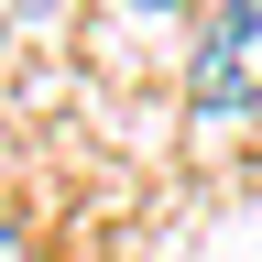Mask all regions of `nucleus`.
Here are the masks:
<instances>
[{
    "label": "nucleus",
    "instance_id": "nucleus-1",
    "mask_svg": "<svg viewBox=\"0 0 262 262\" xmlns=\"http://www.w3.org/2000/svg\"><path fill=\"white\" fill-rule=\"evenodd\" d=\"M186 98H196L208 120L262 110V0H219L208 44H196V66H186Z\"/></svg>",
    "mask_w": 262,
    "mask_h": 262
},
{
    "label": "nucleus",
    "instance_id": "nucleus-2",
    "mask_svg": "<svg viewBox=\"0 0 262 262\" xmlns=\"http://www.w3.org/2000/svg\"><path fill=\"white\" fill-rule=\"evenodd\" d=\"M0 262H33V229L22 219H0Z\"/></svg>",
    "mask_w": 262,
    "mask_h": 262
},
{
    "label": "nucleus",
    "instance_id": "nucleus-3",
    "mask_svg": "<svg viewBox=\"0 0 262 262\" xmlns=\"http://www.w3.org/2000/svg\"><path fill=\"white\" fill-rule=\"evenodd\" d=\"M142 11H175V0H142Z\"/></svg>",
    "mask_w": 262,
    "mask_h": 262
}]
</instances>
